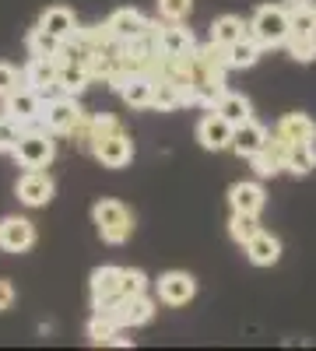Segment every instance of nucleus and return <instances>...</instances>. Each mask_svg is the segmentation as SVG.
<instances>
[{"instance_id": "7", "label": "nucleus", "mask_w": 316, "mask_h": 351, "mask_svg": "<svg viewBox=\"0 0 316 351\" xmlns=\"http://www.w3.org/2000/svg\"><path fill=\"white\" fill-rule=\"evenodd\" d=\"M4 112L8 116H14L18 123H25V127H32V123H39L42 120V95L36 92V88H14L11 95H4Z\"/></svg>"}, {"instance_id": "12", "label": "nucleus", "mask_w": 316, "mask_h": 351, "mask_svg": "<svg viewBox=\"0 0 316 351\" xmlns=\"http://www.w3.org/2000/svg\"><path fill=\"white\" fill-rule=\"evenodd\" d=\"M18 200L25 204V208H42V204H49L53 200V180H49V172L28 169L21 180H18Z\"/></svg>"}, {"instance_id": "18", "label": "nucleus", "mask_w": 316, "mask_h": 351, "mask_svg": "<svg viewBox=\"0 0 316 351\" xmlns=\"http://www.w3.org/2000/svg\"><path fill=\"white\" fill-rule=\"evenodd\" d=\"M274 137H281L284 144L316 141V120H309L306 112H284L278 120V127H274Z\"/></svg>"}, {"instance_id": "39", "label": "nucleus", "mask_w": 316, "mask_h": 351, "mask_svg": "<svg viewBox=\"0 0 316 351\" xmlns=\"http://www.w3.org/2000/svg\"><path fill=\"white\" fill-rule=\"evenodd\" d=\"M14 306V285L8 278H0V313Z\"/></svg>"}, {"instance_id": "38", "label": "nucleus", "mask_w": 316, "mask_h": 351, "mask_svg": "<svg viewBox=\"0 0 316 351\" xmlns=\"http://www.w3.org/2000/svg\"><path fill=\"white\" fill-rule=\"evenodd\" d=\"M18 84H21V74H18L11 64H0V99H4V95H11Z\"/></svg>"}, {"instance_id": "24", "label": "nucleus", "mask_w": 316, "mask_h": 351, "mask_svg": "<svg viewBox=\"0 0 316 351\" xmlns=\"http://www.w3.org/2000/svg\"><path fill=\"white\" fill-rule=\"evenodd\" d=\"M313 169H316V141L289 144V152H284V172H292V176H309Z\"/></svg>"}, {"instance_id": "15", "label": "nucleus", "mask_w": 316, "mask_h": 351, "mask_svg": "<svg viewBox=\"0 0 316 351\" xmlns=\"http://www.w3.org/2000/svg\"><path fill=\"white\" fill-rule=\"evenodd\" d=\"M112 316L120 319V327H145L148 319L155 316V302L148 299V291H141V295H127L112 306Z\"/></svg>"}, {"instance_id": "34", "label": "nucleus", "mask_w": 316, "mask_h": 351, "mask_svg": "<svg viewBox=\"0 0 316 351\" xmlns=\"http://www.w3.org/2000/svg\"><path fill=\"white\" fill-rule=\"evenodd\" d=\"M141 291H148V278H145V271H130V267H123V271H120V299H127V295H141Z\"/></svg>"}, {"instance_id": "3", "label": "nucleus", "mask_w": 316, "mask_h": 351, "mask_svg": "<svg viewBox=\"0 0 316 351\" xmlns=\"http://www.w3.org/2000/svg\"><path fill=\"white\" fill-rule=\"evenodd\" d=\"M53 137H49V130H42L39 123H32V127H25V134L18 137V144H14V158H18V165L21 169H46L49 162H53Z\"/></svg>"}, {"instance_id": "17", "label": "nucleus", "mask_w": 316, "mask_h": 351, "mask_svg": "<svg viewBox=\"0 0 316 351\" xmlns=\"http://www.w3.org/2000/svg\"><path fill=\"white\" fill-rule=\"evenodd\" d=\"M267 137H271V130H267L264 123H256L253 116H250L246 123H239V127L232 130V152H236L239 158H250L253 152H260V148H264Z\"/></svg>"}, {"instance_id": "33", "label": "nucleus", "mask_w": 316, "mask_h": 351, "mask_svg": "<svg viewBox=\"0 0 316 351\" xmlns=\"http://www.w3.org/2000/svg\"><path fill=\"white\" fill-rule=\"evenodd\" d=\"M25 134V123H18L14 116H0V152H14V144H18V137Z\"/></svg>"}, {"instance_id": "21", "label": "nucleus", "mask_w": 316, "mask_h": 351, "mask_svg": "<svg viewBox=\"0 0 316 351\" xmlns=\"http://www.w3.org/2000/svg\"><path fill=\"white\" fill-rule=\"evenodd\" d=\"M228 204H232V211H243V215H260L264 204H267V193L260 183H236L228 190Z\"/></svg>"}, {"instance_id": "1", "label": "nucleus", "mask_w": 316, "mask_h": 351, "mask_svg": "<svg viewBox=\"0 0 316 351\" xmlns=\"http://www.w3.org/2000/svg\"><path fill=\"white\" fill-rule=\"evenodd\" d=\"M92 218H95V228H99L102 243H109V246H123L134 236V215L127 211V204L112 200V197H102L95 204Z\"/></svg>"}, {"instance_id": "37", "label": "nucleus", "mask_w": 316, "mask_h": 351, "mask_svg": "<svg viewBox=\"0 0 316 351\" xmlns=\"http://www.w3.org/2000/svg\"><path fill=\"white\" fill-rule=\"evenodd\" d=\"M67 137L77 144L81 152H92V116H81V120H77V127H74Z\"/></svg>"}, {"instance_id": "25", "label": "nucleus", "mask_w": 316, "mask_h": 351, "mask_svg": "<svg viewBox=\"0 0 316 351\" xmlns=\"http://www.w3.org/2000/svg\"><path fill=\"white\" fill-rule=\"evenodd\" d=\"M243 36H250V21H243V18H236V14H225V18H218L215 25H211V43L215 46H232V43H239Z\"/></svg>"}, {"instance_id": "36", "label": "nucleus", "mask_w": 316, "mask_h": 351, "mask_svg": "<svg viewBox=\"0 0 316 351\" xmlns=\"http://www.w3.org/2000/svg\"><path fill=\"white\" fill-rule=\"evenodd\" d=\"M120 130H123V123L117 116H92V144L109 137V134H120Z\"/></svg>"}, {"instance_id": "32", "label": "nucleus", "mask_w": 316, "mask_h": 351, "mask_svg": "<svg viewBox=\"0 0 316 351\" xmlns=\"http://www.w3.org/2000/svg\"><path fill=\"white\" fill-rule=\"evenodd\" d=\"M284 49H289V56L295 64H313L316 60V32L313 36H289L284 39Z\"/></svg>"}, {"instance_id": "14", "label": "nucleus", "mask_w": 316, "mask_h": 351, "mask_svg": "<svg viewBox=\"0 0 316 351\" xmlns=\"http://www.w3.org/2000/svg\"><path fill=\"white\" fill-rule=\"evenodd\" d=\"M36 243V225L28 221V218H4L0 221V250H8V253H25V250H32Z\"/></svg>"}, {"instance_id": "13", "label": "nucleus", "mask_w": 316, "mask_h": 351, "mask_svg": "<svg viewBox=\"0 0 316 351\" xmlns=\"http://www.w3.org/2000/svg\"><path fill=\"white\" fill-rule=\"evenodd\" d=\"M197 295V281L186 271H165L158 278V299L165 306H186Z\"/></svg>"}, {"instance_id": "19", "label": "nucleus", "mask_w": 316, "mask_h": 351, "mask_svg": "<svg viewBox=\"0 0 316 351\" xmlns=\"http://www.w3.org/2000/svg\"><path fill=\"white\" fill-rule=\"evenodd\" d=\"M21 81L28 88H36L39 95L53 92V88H56V60H53V56H32L28 67L21 71Z\"/></svg>"}, {"instance_id": "23", "label": "nucleus", "mask_w": 316, "mask_h": 351, "mask_svg": "<svg viewBox=\"0 0 316 351\" xmlns=\"http://www.w3.org/2000/svg\"><path fill=\"white\" fill-rule=\"evenodd\" d=\"M264 56V46L256 43L253 36H243L239 43H232V46H225V64H228V71H246V67H253L256 60Z\"/></svg>"}, {"instance_id": "16", "label": "nucleus", "mask_w": 316, "mask_h": 351, "mask_svg": "<svg viewBox=\"0 0 316 351\" xmlns=\"http://www.w3.org/2000/svg\"><path fill=\"white\" fill-rule=\"evenodd\" d=\"M120 271L123 267H99L92 274V302H95V309H112L120 302Z\"/></svg>"}, {"instance_id": "30", "label": "nucleus", "mask_w": 316, "mask_h": 351, "mask_svg": "<svg viewBox=\"0 0 316 351\" xmlns=\"http://www.w3.org/2000/svg\"><path fill=\"white\" fill-rule=\"evenodd\" d=\"M256 232H260V221H256V215H243V211H232V218H228V236H232L239 246H246Z\"/></svg>"}, {"instance_id": "20", "label": "nucleus", "mask_w": 316, "mask_h": 351, "mask_svg": "<svg viewBox=\"0 0 316 351\" xmlns=\"http://www.w3.org/2000/svg\"><path fill=\"white\" fill-rule=\"evenodd\" d=\"M246 256H250V263L253 267H274V263L281 260V243H278V236H271V232H256V236L246 243Z\"/></svg>"}, {"instance_id": "35", "label": "nucleus", "mask_w": 316, "mask_h": 351, "mask_svg": "<svg viewBox=\"0 0 316 351\" xmlns=\"http://www.w3.org/2000/svg\"><path fill=\"white\" fill-rule=\"evenodd\" d=\"M193 11V0H158L162 21H186Z\"/></svg>"}, {"instance_id": "29", "label": "nucleus", "mask_w": 316, "mask_h": 351, "mask_svg": "<svg viewBox=\"0 0 316 351\" xmlns=\"http://www.w3.org/2000/svg\"><path fill=\"white\" fill-rule=\"evenodd\" d=\"M25 46H28V53L32 56H60V49H64V39H56V36H49L46 28H32L28 32V39H25Z\"/></svg>"}, {"instance_id": "10", "label": "nucleus", "mask_w": 316, "mask_h": 351, "mask_svg": "<svg viewBox=\"0 0 316 351\" xmlns=\"http://www.w3.org/2000/svg\"><path fill=\"white\" fill-rule=\"evenodd\" d=\"M155 43H158V53L165 56H186L197 49V39L190 28H183V21H165L155 28Z\"/></svg>"}, {"instance_id": "40", "label": "nucleus", "mask_w": 316, "mask_h": 351, "mask_svg": "<svg viewBox=\"0 0 316 351\" xmlns=\"http://www.w3.org/2000/svg\"><path fill=\"white\" fill-rule=\"evenodd\" d=\"M284 4H289V8H292V4H306V0H284Z\"/></svg>"}, {"instance_id": "9", "label": "nucleus", "mask_w": 316, "mask_h": 351, "mask_svg": "<svg viewBox=\"0 0 316 351\" xmlns=\"http://www.w3.org/2000/svg\"><path fill=\"white\" fill-rule=\"evenodd\" d=\"M232 130L236 127L211 109L204 120L197 123V141H200V148H208V152H225V148H232Z\"/></svg>"}, {"instance_id": "31", "label": "nucleus", "mask_w": 316, "mask_h": 351, "mask_svg": "<svg viewBox=\"0 0 316 351\" xmlns=\"http://www.w3.org/2000/svg\"><path fill=\"white\" fill-rule=\"evenodd\" d=\"M289 21H292L295 36H313L316 32V8H313V0H306V4H292L289 8Z\"/></svg>"}, {"instance_id": "27", "label": "nucleus", "mask_w": 316, "mask_h": 351, "mask_svg": "<svg viewBox=\"0 0 316 351\" xmlns=\"http://www.w3.org/2000/svg\"><path fill=\"white\" fill-rule=\"evenodd\" d=\"M215 112H218V116H225V120L232 123V127H239V123H246L250 116H253V106H250V99H246V95H239V92H225V95L218 99Z\"/></svg>"}, {"instance_id": "4", "label": "nucleus", "mask_w": 316, "mask_h": 351, "mask_svg": "<svg viewBox=\"0 0 316 351\" xmlns=\"http://www.w3.org/2000/svg\"><path fill=\"white\" fill-rule=\"evenodd\" d=\"M106 28H109V36L117 39V43H137L141 36H148V32H151L155 21H148L137 8H120V11H112V14H109Z\"/></svg>"}, {"instance_id": "28", "label": "nucleus", "mask_w": 316, "mask_h": 351, "mask_svg": "<svg viewBox=\"0 0 316 351\" xmlns=\"http://www.w3.org/2000/svg\"><path fill=\"white\" fill-rule=\"evenodd\" d=\"M120 319L112 316V309H95V316L88 319V341L92 344H109L112 334H120Z\"/></svg>"}, {"instance_id": "26", "label": "nucleus", "mask_w": 316, "mask_h": 351, "mask_svg": "<svg viewBox=\"0 0 316 351\" xmlns=\"http://www.w3.org/2000/svg\"><path fill=\"white\" fill-rule=\"evenodd\" d=\"M39 28H46V32L56 36V39H71L77 21H74V11L71 8H46L42 18H39Z\"/></svg>"}, {"instance_id": "22", "label": "nucleus", "mask_w": 316, "mask_h": 351, "mask_svg": "<svg viewBox=\"0 0 316 351\" xmlns=\"http://www.w3.org/2000/svg\"><path fill=\"white\" fill-rule=\"evenodd\" d=\"M183 106H193V99H190L186 88H180L176 81H169V77H155V99H151V109H158V112H172V109H183Z\"/></svg>"}, {"instance_id": "11", "label": "nucleus", "mask_w": 316, "mask_h": 351, "mask_svg": "<svg viewBox=\"0 0 316 351\" xmlns=\"http://www.w3.org/2000/svg\"><path fill=\"white\" fill-rule=\"evenodd\" d=\"M88 84H92V74H88V67H84V60H74V56H56V92L81 95Z\"/></svg>"}, {"instance_id": "5", "label": "nucleus", "mask_w": 316, "mask_h": 351, "mask_svg": "<svg viewBox=\"0 0 316 351\" xmlns=\"http://www.w3.org/2000/svg\"><path fill=\"white\" fill-rule=\"evenodd\" d=\"M120 92V99L130 106V109H151V99H155V77L145 74V71H127L120 74V81L112 84Z\"/></svg>"}, {"instance_id": "8", "label": "nucleus", "mask_w": 316, "mask_h": 351, "mask_svg": "<svg viewBox=\"0 0 316 351\" xmlns=\"http://www.w3.org/2000/svg\"><path fill=\"white\" fill-rule=\"evenodd\" d=\"M81 116H84V112H81V106L74 102V95L53 99V102L42 106V123H46L49 134H71V130L77 127Z\"/></svg>"}, {"instance_id": "6", "label": "nucleus", "mask_w": 316, "mask_h": 351, "mask_svg": "<svg viewBox=\"0 0 316 351\" xmlns=\"http://www.w3.org/2000/svg\"><path fill=\"white\" fill-rule=\"evenodd\" d=\"M92 155H95L106 169H127V165L134 162V141H130L127 130L109 134V137H102V141L92 144Z\"/></svg>"}, {"instance_id": "2", "label": "nucleus", "mask_w": 316, "mask_h": 351, "mask_svg": "<svg viewBox=\"0 0 316 351\" xmlns=\"http://www.w3.org/2000/svg\"><path fill=\"white\" fill-rule=\"evenodd\" d=\"M250 36L260 43L264 49L284 46V39L292 36L289 8H284V4H264V8H256L253 18H250Z\"/></svg>"}]
</instances>
